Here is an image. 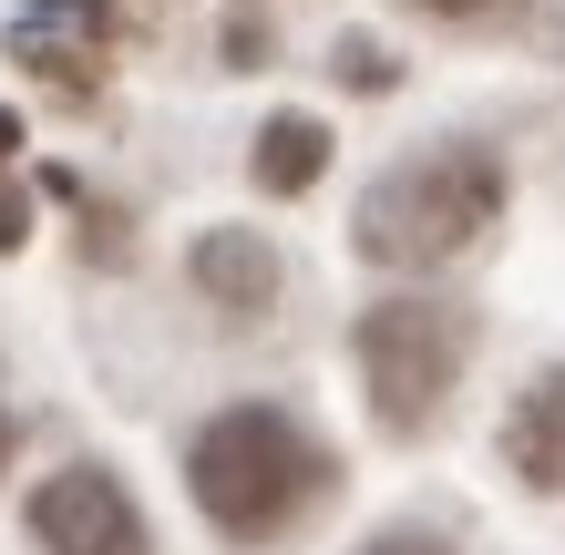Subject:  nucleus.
I'll list each match as a JSON object with an SVG mask.
<instances>
[{
    "label": "nucleus",
    "mask_w": 565,
    "mask_h": 555,
    "mask_svg": "<svg viewBox=\"0 0 565 555\" xmlns=\"http://www.w3.org/2000/svg\"><path fill=\"white\" fill-rule=\"evenodd\" d=\"M185 268H195V288H206L216 309H237V319L278 309V247L257 237V226H206Z\"/></svg>",
    "instance_id": "obj_5"
},
{
    "label": "nucleus",
    "mask_w": 565,
    "mask_h": 555,
    "mask_svg": "<svg viewBox=\"0 0 565 555\" xmlns=\"http://www.w3.org/2000/svg\"><path fill=\"white\" fill-rule=\"evenodd\" d=\"M422 11H493V0H422Z\"/></svg>",
    "instance_id": "obj_12"
},
{
    "label": "nucleus",
    "mask_w": 565,
    "mask_h": 555,
    "mask_svg": "<svg viewBox=\"0 0 565 555\" xmlns=\"http://www.w3.org/2000/svg\"><path fill=\"white\" fill-rule=\"evenodd\" d=\"M329 483H340V463L309 442V421L278 412V402H237V412H216L206 433H195L185 452V494L195 514H206L216 535H237V545H268L288 535L298 514H309Z\"/></svg>",
    "instance_id": "obj_1"
},
{
    "label": "nucleus",
    "mask_w": 565,
    "mask_h": 555,
    "mask_svg": "<svg viewBox=\"0 0 565 555\" xmlns=\"http://www.w3.org/2000/svg\"><path fill=\"white\" fill-rule=\"evenodd\" d=\"M360 555H452V545H431V535H381V545H360Z\"/></svg>",
    "instance_id": "obj_9"
},
{
    "label": "nucleus",
    "mask_w": 565,
    "mask_h": 555,
    "mask_svg": "<svg viewBox=\"0 0 565 555\" xmlns=\"http://www.w3.org/2000/svg\"><path fill=\"white\" fill-rule=\"evenodd\" d=\"M504 463L524 494H565V371H535L504 412Z\"/></svg>",
    "instance_id": "obj_6"
},
{
    "label": "nucleus",
    "mask_w": 565,
    "mask_h": 555,
    "mask_svg": "<svg viewBox=\"0 0 565 555\" xmlns=\"http://www.w3.org/2000/svg\"><path fill=\"white\" fill-rule=\"evenodd\" d=\"M247 166H257V185H268V195H309V185L329 175V124H319V114H268Z\"/></svg>",
    "instance_id": "obj_7"
},
{
    "label": "nucleus",
    "mask_w": 565,
    "mask_h": 555,
    "mask_svg": "<svg viewBox=\"0 0 565 555\" xmlns=\"http://www.w3.org/2000/svg\"><path fill=\"white\" fill-rule=\"evenodd\" d=\"M493 216H504V154L493 145H431L360 195L350 247L371 268H452Z\"/></svg>",
    "instance_id": "obj_2"
},
{
    "label": "nucleus",
    "mask_w": 565,
    "mask_h": 555,
    "mask_svg": "<svg viewBox=\"0 0 565 555\" xmlns=\"http://www.w3.org/2000/svg\"><path fill=\"white\" fill-rule=\"evenodd\" d=\"M0 463H11V412H0Z\"/></svg>",
    "instance_id": "obj_13"
},
{
    "label": "nucleus",
    "mask_w": 565,
    "mask_h": 555,
    "mask_svg": "<svg viewBox=\"0 0 565 555\" xmlns=\"http://www.w3.org/2000/svg\"><path fill=\"white\" fill-rule=\"evenodd\" d=\"M360 391H371V421L381 433H431L462 381V350H473V330H462V309L443 299H381L360 309Z\"/></svg>",
    "instance_id": "obj_3"
},
{
    "label": "nucleus",
    "mask_w": 565,
    "mask_h": 555,
    "mask_svg": "<svg viewBox=\"0 0 565 555\" xmlns=\"http://www.w3.org/2000/svg\"><path fill=\"white\" fill-rule=\"evenodd\" d=\"M11 154H21V114L0 104V166H11Z\"/></svg>",
    "instance_id": "obj_11"
},
{
    "label": "nucleus",
    "mask_w": 565,
    "mask_h": 555,
    "mask_svg": "<svg viewBox=\"0 0 565 555\" xmlns=\"http://www.w3.org/2000/svg\"><path fill=\"white\" fill-rule=\"evenodd\" d=\"M340 73H350L360 93H381V83H391V52H381V42H350V52H340Z\"/></svg>",
    "instance_id": "obj_8"
},
{
    "label": "nucleus",
    "mask_w": 565,
    "mask_h": 555,
    "mask_svg": "<svg viewBox=\"0 0 565 555\" xmlns=\"http://www.w3.org/2000/svg\"><path fill=\"white\" fill-rule=\"evenodd\" d=\"M21 226H31V216H21V195H0V257L21 247Z\"/></svg>",
    "instance_id": "obj_10"
},
{
    "label": "nucleus",
    "mask_w": 565,
    "mask_h": 555,
    "mask_svg": "<svg viewBox=\"0 0 565 555\" xmlns=\"http://www.w3.org/2000/svg\"><path fill=\"white\" fill-rule=\"evenodd\" d=\"M31 545H42V555H154L135 494H124L104 463L42 473V494H31Z\"/></svg>",
    "instance_id": "obj_4"
}]
</instances>
